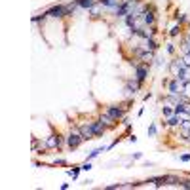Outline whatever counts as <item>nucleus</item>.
Instances as JSON below:
<instances>
[{"label":"nucleus","instance_id":"6e6552de","mask_svg":"<svg viewBox=\"0 0 190 190\" xmlns=\"http://www.w3.org/2000/svg\"><path fill=\"white\" fill-rule=\"evenodd\" d=\"M91 126H93V131H95V135H103V133H105V129H106V126L103 124L101 120H99V122H91Z\"/></svg>","mask_w":190,"mask_h":190},{"label":"nucleus","instance_id":"f03ea898","mask_svg":"<svg viewBox=\"0 0 190 190\" xmlns=\"http://www.w3.org/2000/svg\"><path fill=\"white\" fill-rule=\"evenodd\" d=\"M46 15H50V17H63V15H67V6H53L46 12Z\"/></svg>","mask_w":190,"mask_h":190},{"label":"nucleus","instance_id":"6ab92c4d","mask_svg":"<svg viewBox=\"0 0 190 190\" xmlns=\"http://www.w3.org/2000/svg\"><path fill=\"white\" fill-rule=\"evenodd\" d=\"M183 61H184V65H186V67H190V51H188L186 55H184V59H183Z\"/></svg>","mask_w":190,"mask_h":190},{"label":"nucleus","instance_id":"1a4fd4ad","mask_svg":"<svg viewBox=\"0 0 190 190\" xmlns=\"http://www.w3.org/2000/svg\"><path fill=\"white\" fill-rule=\"evenodd\" d=\"M139 86H141V82H139V80H135V82H127L126 91H127V93H135V91L139 89Z\"/></svg>","mask_w":190,"mask_h":190},{"label":"nucleus","instance_id":"a211bd4d","mask_svg":"<svg viewBox=\"0 0 190 190\" xmlns=\"http://www.w3.org/2000/svg\"><path fill=\"white\" fill-rule=\"evenodd\" d=\"M179 186H183V188H190V181H181V183H179Z\"/></svg>","mask_w":190,"mask_h":190},{"label":"nucleus","instance_id":"5701e85b","mask_svg":"<svg viewBox=\"0 0 190 190\" xmlns=\"http://www.w3.org/2000/svg\"><path fill=\"white\" fill-rule=\"evenodd\" d=\"M184 19H186V17H184V15H177V21H179V23H183Z\"/></svg>","mask_w":190,"mask_h":190},{"label":"nucleus","instance_id":"39448f33","mask_svg":"<svg viewBox=\"0 0 190 190\" xmlns=\"http://www.w3.org/2000/svg\"><path fill=\"white\" fill-rule=\"evenodd\" d=\"M61 143H63V139H61L59 135H50V139L46 141V145H48V148H59Z\"/></svg>","mask_w":190,"mask_h":190},{"label":"nucleus","instance_id":"f8f14e48","mask_svg":"<svg viewBox=\"0 0 190 190\" xmlns=\"http://www.w3.org/2000/svg\"><path fill=\"white\" fill-rule=\"evenodd\" d=\"M179 89H181V86H179V80L175 78V82H171V84H169V91H171L173 95H177V93H181Z\"/></svg>","mask_w":190,"mask_h":190},{"label":"nucleus","instance_id":"412c9836","mask_svg":"<svg viewBox=\"0 0 190 190\" xmlns=\"http://www.w3.org/2000/svg\"><path fill=\"white\" fill-rule=\"evenodd\" d=\"M181 160H183V162H190V154H183Z\"/></svg>","mask_w":190,"mask_h":190},{"label":"nucleus","instance_id":"4468645a","mask_svg":"<svg viewBox=\"0 0 190 190\" xmlns=\"http://www.w3.org/2000/svg\"><path fill=\"white\" fill-rule=\"evenodd\" d=\"M101 122H103L105 126H110L112 122H116V120H114V118H112V116L109 114V112H106V114H103V116H101Z\"/></svg>","mask_w":190,"mask_h":190},{"label":"nucleus","instance_id":"9b49d317","mask_svg":"<svg viewBox=\"0 0 190 190\" xmlns=\"http://www.w3.org/2000/svg\"><path fill=\"white\" fill-rule=\"evenodd\" d=\"M101 6H106V8H118V6H120V0H101Z\"/></svg>","mask_w":190,"mask_h":190},{"label":"nucleus","instance_id":"ddd939ff","mask_svg":"<svg viewBox=\"0 0 190 190\" xmlns=\"http://www.w3.org/2000/svg\"><path fill=\"white\" fill-rule=\"evenodd\" d=\"M145 50H148V51H154V50H156V42L152 40V36H148V38H146V42H145Z\"/></svg>","mask_w":190,"mask_h":190},{"label":"nucleus","instance_id":"f3484780","mask_svg":"<svg viewBox=\"0 0 190 190\" xmlns=\"http://www.w3.org/2000/svg\"><path fill=\"white\" fill-rule=\"evenodd\" d=\"M80 169H82V167H74L72 171H69V175L72 177V179H76V177H78V171H80Z\"/></svg>","mask_w":190,"mask_h":190},{"label":"nucleus","instance_id":"7ed1b4c3","mask_svg":"<svg viewBox=\"0 0 190 190\" xmlns=\"http://www.w3.org/2000/svg\"><path fill=\"white\" fill-rule=\"evenodd\" d=\"M80 133H82V137H84V141H89V139L95 137V131H93V126L91 124H84L80 127Z\"/></svg>","mask_w":190,"mask_h":190},{"label":"nucleus","instance_id":"4be33fe9","mask_svg":"<svg viewBox=\"0 0 190 190\" xmlns=\"http://www.w3.org/2000/svg\"><path fill=\"white\" fill-rule=\"evenodd\" d=\"M177 33H179V27H173V29H171V36H175Z\"/></svg>","mask_w":190,"mask_h":190},{"label":"nucleus","instance_id":"aec40b11","mask_svg":"<svg viewBox=\"0 0 190 190\" xmlns=\"http://www.w3.org/2000/svg\"><path fill=\"white\" fill-rule=\"evenodd\" d=\"M154 133H156V126H150V127H148V135H154Z\"/></svg>","mask_w":190,"mask_h":190},{"label":"nucleus","instance_id":"9d476101","mask_svg":"<svg viewBox=\"0 0 190 190\" xmlns=\"http://www.w3.org/2000/svg\"><path fill=\"white\" fill-rule=\"evenodd\" d=\"M78 2L80 10H88V8H93L95 6V0H76Z\"/></svg>","mask_w":190,"mask_h":190},{"label":"nucleus","instance_id":"0eeeda50","mask_svg":"<svg viewBox=\"0 0 190 190\" xmlns=\"http://www.w3.org/2000/svg\"><path fill=\"white\" fill-rule=\"evenodd\" d=\"M141 21L145 23V25H152V23H154V15H152V12H146V10H143V12H141Z\"/></svg>","mask_w":190,"mask_h":190},{"label":"nucleus","instance_id":"f257e3e1","mask_svg":"<svg viewBox=\"0 0 190 190\" xmlns=\"http://www.w3.org/2000/svg\"><path fill=\"white\" fill-rule=\"evenodd\" d=\"M84 141V137H82V133L80 131H72L69 137H67V145H69L70 148H76V146H80V143Z\"/></svg>","mask_w":190,"mask_h":190},{"label":"nucleus","instance_id":"2eb2a0df","mask_svg":"<svg viewBox=\"0 0 190 190\" xmlns=\"http://www.w3.org/2000/svg\"><path fill=\"white\" fill-rule=\"evenodd\" d=\"M183 124V118L181 116H171V118H169V126H181Z\"/></svg>","mask_w":190,"mask_h":190},{"label":"nucleus","instance_id":"dca6fc26","mask_svg":"<svg viewBox=\"0 0 190 190\" xmlns=\"http://www.w3.org/2000/svg\"><path fill=\"white\" fill-rule=\"evenodd\" d=\"M103 150H105V148H95V150H93V152H89V156H88V160H93V158H95V156H99V154H101Z\"/></svg>","mask_w":190,"mask_h":190},{"label":"nucleus","instance_id":"423d86ee","mask_svg":"<svg viewBox=\"0 0 190 190\" xmlns=\"http://www.w3.org/2000/svg\"><path fill=\"white\" fill-rule=\"evenodd\" d=\"M109 114L114 118V120H120L122 116H124V109H122V106H109Z\"/></svg>","mask_w":190,"mask_h":190},{"label":"nucleus","instance_id":"20e7f679","mask_svg":"<svg viewBox=\"0 0 190 190\" xmlns=\"http://www.w3.org/2000/svg\"><path fill=\"white\" fill-rule=\"evenodd\" d=\"M146 76H148V69L145 65H137L135 67V80H139L141 84L146 80Z\"/></svg>","mask_w":190,"mask_h":190}]
</instances>
